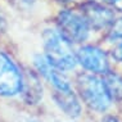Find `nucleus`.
<instances>
[{
  "label": "nucleus",
  "instance_id": "0eeeda50",
  "mask_svg": "<svg viewBox=\"0 0 122 122\" xmlns=\"http://www.w3.org/2000/svg\"><path fill=\"white\" fill-rule=\"evenodd\" d=\"M19 94H22L23 100L28 104H36L40 102L42 97V86L37 75L34 72H26L22 75V87Z\"/></svg>",
  "mask_w": 122,
  "mask_h": 122
},
{
  "label": "nucleus",
  "instance_id": "20e7f679",
  "mask_svg": "<svg viewBox=\"0 0 122 122\" xmlns=\"http://www.w3.org/2000/svg\"><path fill=\"white\" fill-rule=\"evenodd\" d=\"M22 73L5 53L0 51V97H14L21 93Z\"/></svg>",
  "mask_w": 122,
  "mask_h": 122
},
{
  "label": "nucleus",
  "instance_id": "423d86ee",
  "mask_svg": "<svg viewBox=\"0 0 122 122\" xmlns=\"http://www.w3.org/2000/svg\"><path fill=\"white\" fill-rule=\"evenodd\" d=\"M82 15L87 21L89 26L95 28H103L113 22V13L108 8L94 1L82 6Z\"/></svg>",
  "mask_w": 122,
  "mask_h": 122
},
{
  "label": "nucleus",
  "instance_id": "7ed1b4c3",
  "mask_svg": "<svg viewBox=\"0 0 122 122\" xmlns=\"http://www.w3.org/2000/svg\"><path fill=\"white\" fill-rule=\"evenodd\" d=\"M61 35L70 42H82L89 37L90 26L82 13L63 10L57 18Z\"/></svg>",
  "mask_w": 122,
  "mask_h": 122
},
{
  "label": "nucleus",
  "instance_id": "ddd939ff",
  "mask_svg": "<svg viewBox=\"0 0 122 122\" xmlns=\"http://www.w3.org/2000/svg\"><path fill=\"white\" fill-rule=\"evenodd\" d=\"M28 122H40V121H39V120H35V118H32V120H30Z\"/></svg>",
  "mask_w": 122,
  "mask_h": 122
},
{
  "label": "nucleus",
  "instance_id": "4468645a",
  "mask_svg": "<svg viewBox=\"0 0 122 122\" xmlns=\"http://www.w3.org/2000/svg\"><path fill=\"white\" fill-rule=\"evenodd\" d=\"M58 1H62V3H67V1H71V0H58Z\"/></svg>",
  "mask_w": 122,
  "mask_h": 122
},
{
  "label": "nucleus",
  "instance_id": "6e6552de",
  "mask_svg": "<svg viewBox=\"0 0 122 122\" xmlns=\"http://www.w3.org/2000/svg\"><path fill=\"white\" fill-rule=\"evenodd\" d=\"M54 100L57 105L70 117H77L80 116L81 105L78 103V99L76 98L72 89L68 90H59L54 91Z\"/></svg>",
  "mask_w": 122,
  "mask_h": 122
},
{
  "label": "nucleus",
  "instance_id": "9b49d317",
  "mask_svg": "<svg viewBox=\"0 0 122 122\" xmlns=\"http://www.w3.org/2000/svg\"><path fill=\"white\" fill-rule=\"evenodd\" d=\"M113 57H114V59L116 61H120V62H122V42L118 46L114 49V51H113Z\"/></svg>",
  "mask_w": 122,
  "mask_h": 122
},
{
  "label": "nucleus",
  "instance_id": "39448f33",
  "mask_svg": "<svg viewBox=\"0 0 122 122\" xmlns=\"http://www.w3.org/2000/svg\"><path fill=\"white\" fill-rule=\"evenodd\" d=\"M76 59L84 68L93 73H105L109 71L107 54L99 48L84 46L76 54Z\"/></svg>",
  "mask_w": 122,
  "mask_h": 122
},
{
  "label": "nucleus",
  "instance_id": "f8f14e48",
  "mask_svg": "<svg viewBox=\"0 0 122 122\" xmlns=\"http://www.w3.org/2000/svg\"><path fill=\"white\" fill-rule=\"evenodd\" d=\"M102 122H120V121H118L116 117L108 116V117H104V118H103V121H102Z\"/></svg>",
  "mask_w": 122,
  "mask_h": 122
},
{
  "label": "nucleus",
  "instance_id": "f03ea898",
  "mask_svg": "<svg viewBox=\"0 0 122 122\" xmlns=\"http://www.w3.org/2000/svg\"><path fill=\"white\" fill-rule=\"evenodd\" d=\"M77 87L80 95L91 109L104 112L111 107L112 98L102 78L91 73H81L77 77Z\"/></svg>",
  "mask_w": 122,
  "mask_h": 122
},
{
  "label": "nucleus",
  "instance_id": "f257e3e1",
  "mask_svg": "<svg viewBox=\"0 0 122 122\" xmlns=\"http://www.w3.org/2000/svg\"><path fill=\"white\" fill-rule=\"evenodd\" d=\"M45 58L53 67L59 71H68L75 68L76 55L73 54L70 41L66 40L61 34L48 30L44 34Z\"/></svg>",
  "mask_w": 122,
  "mask_h": 122
},
{
  "label": "nucleus",
  "instance_id": "9d476101",
  "mask_svg": "<svg viewBox=\"0 0 122 122\" xmlns=\"http://www.w3.org/2000/svg\"><path fill=\"white\" fill-rule=\"evenodd\" d=\"M109 37L112 40H122V18H120L112 25V28L109 31Z\"/></svg>",
  "mask_w": 122,
  "mask_h": 122
},
{
  "label": "nucleus",
  "instance_id": "1a4fd4ad",
  "mask_svg": "<svg viewBox=\"0 0 122 122\" xmlns=\"http://www.w3.org/2000/svg\"><path fill=\"white\" fill-rule=\"evenodd\" d=\"M108 94L114 100H122V77L114 72H105L103 77Z\"/></svg>",
  "mask_w": 122,
  "mask_h": 122
}]
</instances>
